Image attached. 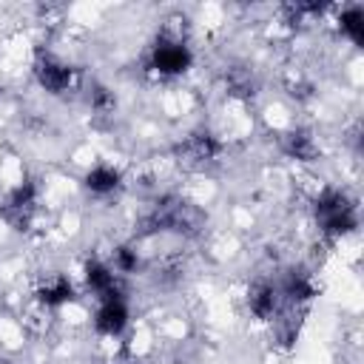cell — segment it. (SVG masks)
Listing matches in <instances>:
<instances>
[{"label":"cell","instance_id":"7a4b0ae2","mask_svg":"<svg viewBox=\"0 0 364 364\" xmlns=\"http://www.w3.org/2000/svg\"><path fill=\"white\" fill-rule=\"evenodd\" d=\"M31 74H34L37 85H40L46 94H54V97L68 94L71 88H77V74H74V68H71L63 57H57V54H51V51H40V54L34 57Z\"/></svg>","mask_w":364,"mask_h":364},{"label":"cell","instance_id":"277c9868","mask_svg":"<svg viewBox=\"0 0 364 364\" xmlns=\"http://www.w3.org/2000/svg\"><path fill=\"white\" fill-rule=\"evenodd\" d=\"M179 156H182L185 165H191V168H208V165H213V162L222 156V142H219L216 134H210L208 128H199V131H191V134L182 139Z\"/></svg>","mask_w":364,"mask_h":364},{"label":"cell","instance_id":"8fae6325","mask_svg":"<svg viewBox=\"0 0 364 364\" xmlns=\"http://www.w3.org/2000/svg\"><path fill=\"white\" fill-rule=\"evenodd\" d=\"M282 148H284V154H287L290 159H296V162H316L318 154H321L318 139H316L313 131H307V128H293L290 134H284Z\"/></svg>","mask_w":364,"mask_h":364},{"label":"cell","instance_id":"3957f363","mask_svg":"<svg viewBox=\"0 0 364 364\" xmlns=\"http://www.w3.org/2000/svg\"><path fill=\"white\" fill-rule=\"evenodd\" d=\"M37 199H40V188H37V182L34 179H23V182H17L6 196H3V205H0V210H3V216L11 222V225H28L31 222V216H34V210H37Z\"/></svg>","mask_w":364,"mask_h":364},{"label":"cell","instance_id":"8992f818","mask_svg":"<svg viewBox=\"0 0 364 364\" xmlns=\"http://www.w3.org/2000/svg\"><path fill=\"white\" fill-rule=\"evenodd\" d=\"M284 301H282V293H279V284L276 282H267V279H256L250 287H247V310L253 318L259 321H273L279 313H282Z\"/></svg>","mask_w":364,"mask_h":364},{"label":"cell","instance_id":"7c38bea8","mask_svg":"<svg viewBox=\"0 0 364 364\" xmlns=\"http://www.w3.org/2000/svg\"><path fill=\"white\" fill-rule=\"evenodd\" d=\"M225 88H228V94L236 97V100H250V97L256 94V80H253V74H250L247 68L233 65V68L225 71Z\"/></svg>","mask_w":364,"mask_h":364},{"label":"cell","instance_id":"5bb4252c","mask_svg":"<svg viewBox=\"0 0 364 364\" xmlns=\"http://www.w3.org/2000/svg\"><path fill=\"white\" fill-rule=\"evenodd\" d=\"M338 31L341 37H347L350 43H361V34H364V11L361 6H344L341 14H338Z\"/></svg>","mask_w":364,"mask_h":364},{"label":"cell","instance_id":"ba28073f","mask_svg":"<svg viewBox=\"0 0 364 364\" xmlns=\"http://www.w3.org/2000/svg\"><path fill=\"white\" fill-rule=\"evenodd\" d=\"M74 296H77V290H74L71 279L63 276V273H51V276H46V279L37 284V290H34L37 304H40V307H48V310L74 301Z\"/></svg>","mask_w":364,"mask_h":364},{"label":"cell","instance_id":"5b68a950","mask_svg":"<svg viewBox=\"0 0 364 364\" xmlns=\"http://www.w3.org/2000/svg\"><path fill=\"white\" fill-rule=\"evenodd\" d=\"M131 324V310H128V301L125 296H114V299H102L97 301V310H94V330L100 336H108V338H117L128 330Z\"/></svg>","mask_w":364,"mask_h":364},{"label":"cell","instance_id":"6da1fadb","mask_svg":"<svg viewBox=\"0 0 364 364\" xmlns=\"http://www.w3.org/2000/svg\"><path fill=\"white\" fill-rule=\"evenodd\" d=\"M193 65V51L182 40V34L162 31L159 40L148 51V68L156 77H179Z\"/></svg>","mask_w":364,"mask_h":364},{"label":"cell","instance_id":"52a82bcc","mask_svg":"<svg viewBox=\"0 0 364 364\" xmlns=\"http://www.w3.org/2000/svg\"><path fill=\"white\" fill-rule=\"evenodd\" d=\"M82 282H85V290L94 293L97 301L122 296L119 276L111 270V264H108L105 259H88V262L82 264Z\"/></svg>","mask_w":364,"mask_h":364},{"label":"cell","instance_id":"30bf717a","mask_svg":"<svg viewBox=\"0 0 364 364\" xmlns=\"http://www.w3.org/2000/svg\"><path fill=\"white\" fill-rule=\"evenodd\" d=\"M279 293H282V301L290 304V307H304L307 301L316 299V282L307 270H290L284 273V279L279 282Z\"/></svg>","mask_w":364,"mask_h":364},{"label":"cell","instance_id":"9c48e42d","mask_svg":"<svg viewBox=\"0 0 364 364\" xmlns=\"http://www.w3.org/2000/svg\"><path fill=\"white\" fill-rule=\"evenodd\" d=\"M82 188H85L91 196H97V199L114 196V193L122 188V173H119L114 165H108V162H97V165H91V168L85 171Z\"/></svg>","mask_w":364,"mask_h":364},{"label":"cell","instance_id":"9a60e30c","mask_svg":"<svg viewBox=\"0 0 364 364\" xmlns=\"http://www.w3.org/2000/svg\"><path fill=\"white\" fill-rule=\"evenodd\" d=\"M85 102H88V108H91L97 117H108V114L117 108L114 91H111L108 85H102V82H91V85L85 88Z\"/></svg>","mask_w":364,"mask_h":364},{"label":"cell","instance_id":"4fadbf2b","mask_svg":"<svg viewBox=\"0 0 364 364\" xmlns=\"http://www.w3.org/2000/svg\"><path fill=\"white\" fill-rule=\"evenodd\" d=\"M108 264H111V270L122 279V276H134V273L142 267V259H139V253H136V247H134V245L122 242V245H117V247L111 250Z\"/></svg>","mask_w":364,"mask_h":364}]
</instances>
